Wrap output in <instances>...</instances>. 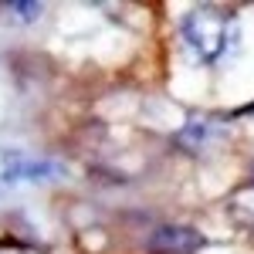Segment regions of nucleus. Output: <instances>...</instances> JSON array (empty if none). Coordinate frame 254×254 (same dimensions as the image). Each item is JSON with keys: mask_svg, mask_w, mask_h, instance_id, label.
Listing matches in <instances>:
<instances>
[{"mask_svg": "<svg viewBox=\"0 0 254 254\" xmlns=\"http://www.w3.org/2000/svg\"><path fill=\"white\" fill-rule=\"evenodd\" d=\"M64 163L44 153L31 149H14V146H0V190H17V187H41V183H55L64 180Z\"/></svg>", "mask_w": 254, "mask_h": 254, "instance_id": "nucleus-2", "label": "nucleus"}, {"mask_svg": "<svg viewBox=\"0 0 254 254\" xmlns=\"http://www.w3.org/2000/svg\"><path fill=\"white\" fill-rule=\"evenodd\" d=\"M14 10H17L24 20H34L41 14V3H27V0H20V3H14Z\"/></svg>", "mask_w": 254, "mask_h": 254, "instance_id": "nucleus-3", "label": "nucleus"}, {"mask_svg": "<svg viewBox=\"0 0 254 254\" xmlns=\"http://www.w3.org/2000/svg\"><path fill=\"white\" fill-rule=\"evenodd\" d=\"M180 34L203 64H220L224 58H231L237 48V38H241L234 14L210 7V3L193 7L180 24Z\"/></svg>", "mask_w": 254, "mask_h": 254, "instance_id": "nucleus-1", "label": "nucleus"}]
</instances>
